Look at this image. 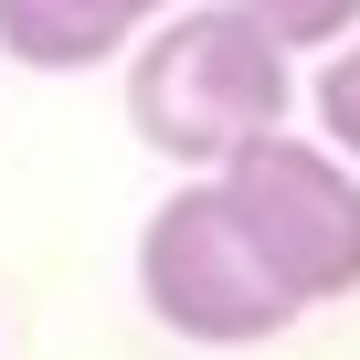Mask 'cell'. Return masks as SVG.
Returning <instances> with one entry per match:
<instances>
[{
  "mask_svg": "<svg viewBox=\"0 0 360 360\" xmlns=\"http://www.w3.org/2000/svg\"><path fill=\"white\" fill-rule=\"evenodd\" d=\"M138 307L169 339H191V349H265V339H286L307 318L265 276V255L244 244V223L223 212L212 169H180L148 202V223H138Z\"/></svg>",
  "mask_w": 360,
  "mask_h": 360,
  "instance_id": "obj_2",
  "label": "cell"
},
{
  "mask_svg": "<svg viewBox=\"0 0 360 360\" xmlns=\"http://www.w3.org/2000/svg\"><path fill=\"white\" fill-rule=\"evenodd\" d=\"M127 127L169 169H212L223 148L297 117V53L244 11V0H180L127 53Z\"/></svg>",
  "mask_w": 360,
  "mask_h": 360,
  "instance_id": "obj_1",
  "label": "cell"
},
{
  "mask_svg": "<svg viewBox=\"0 0 360 360\" xmlns=\"http://www.w3.org/2000/svg\"><path fill=\"white\" fill-rule=\"evenodd\" d=\"M212 191L297 307L360 297V159H339L328 138L265 127V138L212 159Z\"/></svg>",
  "mask_w": 360,
  "mask_h": 360,
  "instance_id": "obj_3",
  "label": "cell"
},
{
  "mask_svg": "<svg viewBox=\"0 0 360 360\" xmlns=\"http://www.w3.org/2000/svg\"><path fill=\"white\" fill-rule=\"evenodd\" d=\"M159 11H180V0H0V64L85 75V64H117Z\"/></svg>",
  "mask_w": 360,
  "mask_h": 360,
  "instance_id": "obj_4",
  "label": "cell"
},
{
  "mask_svg": "<svg viewBox=\"0 0 360 360\" xmlns=\"http://www.w3.org/2000/svg\"><path fill=\"white\" fill-rule=\"evenodd\" d=\"M307 117H318V138H328L339 159H360V32L318 53V85H307Z\"/></svg>",
  "mask_w": 360,
  "mask_h": 360,
  "instance_id": "obj_5",
  "label": "cell"
},
{
  "mask_svg": "<svg viewBox=\"0 0 360 360\" xmlns=\"http://www.w3.org/2000/svg\"><path fill=\"white\" fill-rule=\"evenodd\" d=\"M244 11H255L286 53H328V43L360 32V0H244Z\"/></svg>",
  "mask_w": 360,
  "mask_h": 360,
  "instance_id": "obj_6",
  "label": "cell"
}]
</instances>
